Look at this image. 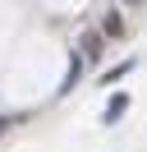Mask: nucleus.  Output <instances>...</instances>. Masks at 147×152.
I'll list each match as a JSON object with an SVG mask.
<instances>
[{
	"instance_id": "obj_1",
	"label": "nucleus",
	"mask_w": 147,
	"mask_h": 152,
	"mask_svg": "<svg viewBox=\"0 0 147 152\" xmlns=\"http://www.w3.org/2000/svg\"><path fill=\"white\" fill-rule=\"evenodd\" d=\"M129 106V97H110V106H106V120H119V111Z\"/></svg>"
}]
</instances>
